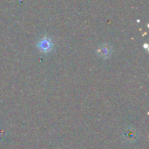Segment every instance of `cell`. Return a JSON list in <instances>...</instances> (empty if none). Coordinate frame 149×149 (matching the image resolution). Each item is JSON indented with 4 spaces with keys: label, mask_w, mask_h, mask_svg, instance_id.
I'll return each instance as SVG.
<instances>
[{
    "label": "cell",
    "mask_w": 149,
    "mask_h": 149,
    "mask_svg": "<svg viewBox=\"0 0 149 149\" xmlns=\"http://www.w3.org/2000/svg\"><path fill=\"white\" fill-rule=\"evenodd\" d=\"M38 47H39L40 50L43 51V52L50 51V48H51V41L48 40L46 38H43V39L39 42Z\"/></svg>",
    "instance_id": "cell-1"
}]
</instances>
